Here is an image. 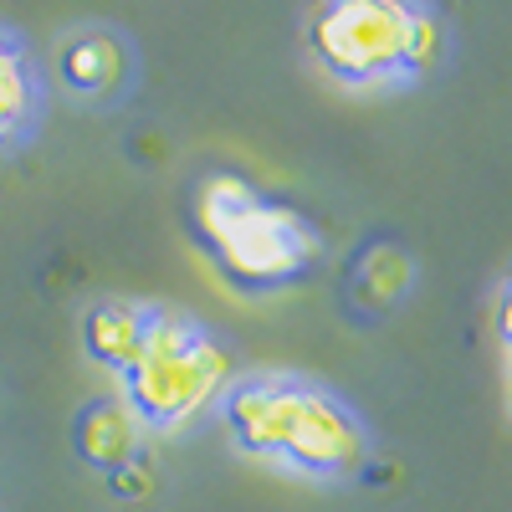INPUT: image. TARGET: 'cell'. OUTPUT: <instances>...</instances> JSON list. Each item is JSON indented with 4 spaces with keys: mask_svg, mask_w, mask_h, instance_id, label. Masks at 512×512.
<instances>
[{
    "mask_svg": "<svg viewBox=\"0 0 512 512\" xmlns=\"http://www.w3.org/2000/svg\"><path fill=\"white\" fill-rule=\"evenodd\" d=\"M308 57L349 88L410 82L446 57V21L405 0H328L308 16Z\"/></svg>",
    "mask_w": 512,
    "mask_h": 512,
    "instance_id": "3957f363",
    "label": "cell"
},
{
    "mask_svg": "<svg viewBox=\"0 0 512 512\" xmlns=\"http://www.w3.org/2000/svg\"><path fill=\"white\" fill-rule=\"evenodd\" d=\"M231 379L236 359L216 333L180 308L154 303L134 364L118 374V400L144 431H180L221 405Z\"/></svg>",
    "mask_w": 512,
    "mask_h": 512,
    "instance_id": "277c9868",
    "label": "cell"
},
{
    "mask_svg": "<svg viewBox=\"0 0 512 512\" xmlns=\"http://www.w3.org/2000/svg\"><path fill=\"white\" fill-rule=\"evenodd\" d=\"M231 441L313 482H344L369 461V431L344 395L303 374H236L221 395Z\"/></svg>",
    "mask_w": 512,
    "mask_h": 512,
    "instance_id": "6da1fadb",
    "label": "cell"
},
{
    "mask_svg": "<svg viewBox=\"0 0 512 512\" xmlns=\"http://www.w3.org/2000/svg\"><path fill=\"white\" fill-rule=\"evenodd\" d=\"M354 287H359L364 303H374V308L400 303L405 287H410V256L395 241H374L359 256V267H354Z\"/></svg>",
    "mask_w": 512,
    "mask_h": 512,
    "instance_id": "9c48e42d",
    "label": "cell"
},
{
    "mask_svg": "<svg viewBox=\"0 0 512 512\" xmlns=\"http://www.w3.org/2000/svg\"><path fill=\"white\" fill-rule=\"evenodd\" d=\"M190 231L216 272L241 292H277L313 272L323 256V236L303 210L262 195L231 169H216L195 185Z\"/></svg>",
    "mask_w": 512,
    "mask_h": 512,
    "instance_id": "7a4b0ae2",
    "label": "cell"
},
{
    "mask_svg": "<svg viewBox=\"0 0 512 512\" xmlns=\"http://www.w3.org/2000/svg\"><path fill=\"white\" fill-rule=\"evenodd\" d=\"M47 108V77H41L36 52L26 47V36L0 21V154L21 149Z\"/></svg>",
    "mask_w": 512,
    "mask_h": 512,
    "instance_id": "8992f818",
    "label": "cell"
},
{
    "mask_svg": "<svg viewBox=\"0 0 512 512\" xmlns=\"http://www.w3.org/2000/svg\"><path fill=\"white\" fill-rule=\"evenodd\" d=\"M57 72L72 98L108 103L134 77V52H128V41L113 26H82L57 47Z\"/></svg>",
    "mask_w": 512,
    "mask_h": 512,
    "instance_id": "5b68a950",
    "label": "cell"
},
{
    "mask_svg": "<svg viewBox=\"0 0 512 512\" xmlns=\"http://www.w3.org/2000/svg\"><path fill=\"white\" fill-rule=\"evenodd\" d=\"M77 451L88 466H98V472H123V466H134L139 461V436H144V425L128 415V405L118 395L108 400H93L88 410L77 415Z\"/></svg>",
    "mask_w": 512,
    "mask_h": 512,
    "instance_id": "ba28073f",
    "label": "cell"
},
{
    "mask_svg": "<svg viewBox=\"0 0 512 512\" xmlns=\"http://www.w3.org/2000/svg\"><path fill=\"white\" fill-rule=\"evenodd\" d=\"M149 313H154V303H134V297H103V303H93L82 313V349H88V359L113 369V379H118L144 344Z\"/></svg>",
    "mask_w": 512,
    "mask_h": 512,
    "instance_id": "52a82bcc",
    "label": "cell"
}]
</instances>
